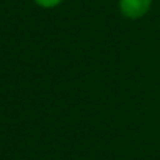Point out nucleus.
<instances>
[{"instance_id": "2", "label": "nucleus", "mask_w": 160, "mask_h": 160, "mask_svg": "<svg viewBox=\"0 0 160 160\" xmlns=\"http://www.w3.org/2000/svg\"><path fill=\"white\" fill-rule=\"evenodd\" d=\"M64 0H33V3L42 10H53L57 7H60Z\"/></svg>"}, {"instance_id": "1", "label": "nucleus", "mask_w": 160, "mask_h": 160, "mask_svg": "<svg viewBox=\"0 0 160 160\" xmlns=\"http://www.w3.org/2000/svg\"><path fill=\"white\" fill-rule=\"evenodd\" d=\"M154 0H118V11L124 19H143L152 8Z\"/></svg>"}]
</instances>
